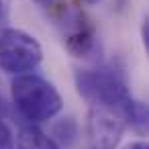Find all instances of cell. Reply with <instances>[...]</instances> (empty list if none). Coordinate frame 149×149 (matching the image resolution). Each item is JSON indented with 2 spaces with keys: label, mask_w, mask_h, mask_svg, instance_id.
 Instances as JSON below:
<instances>
[{
  "label": "cell",
  "mask_w": 149,
  "mask_h": 149,
  "mask_svg": "<svg viewBox=\"0 0 149 149\" xmlns=\"http://www.w3.org/2000/svg\"><path fill=\"white\" fill-rule=\"evenodd\" d=\"M37 4H41V6H53V2L55 0H35Z\"/></svg>",
  "instance_id": "11"
},
{
  "label": "cell",
  "mask_w": 149,
  "mask_h": 149,
  "mask_svg": "<svg viewBox=\"0 0 149 149\" xmlns=\"http://www.w3.org/2000/svg\"><path fill=\"white\" fill-rule=\"evenodd\" d=\"M125 118L118 110L102 104H90L88 110V141L92 149H114L125 133Z\"/></svg>",
  "instance_id": "4"
},
{
  "label": "cell",
  "mask_w": 149,
  "mask_h": 149,
  "mask_svg": "<svg viewBox=\"0 0 149 149\" xmlns=\"http://www.w3.org/2000/svg\"><path fill=\"white\" fill-rule=\"evenodd\" d=\"M0 17H2V0H0Z\"/></svg>",
  "instance_id": "13"
},
{
  "label": "cell",
  "mask_w": 149,
  "mask_h": 149,
  "mask_svg": "<svg viewBox=\"0 0 149 149\" xmlns=\"http://www.w3.org/2000/svg\"><path fill=\"white\" fill-rule=\"evenodd\" d=\"M17 145L19 149H59V145L35 125H27L19 131Z\"/></svg>",
  "instance_id": "6"
},
{
  "label": "cell",
  "mask_w": 149,
  "mask_h": 149,
  "mask_svg": "<svg viewBox=\"0 0 149 149\" xmlns=\"http://www.w3.org/2000/svg\"><path fill=\"white\" fill-rule=\"evenodd\" d=\"M0 149H15V139L8 125L0 118Z\"/></svg>",
  "instance_id": "9"
},
{
  "label": "cell",
  "mask_w": 149,
  "mask_h": 149,
  "mask_svg": "<svg viewBox=\"0 0 149 149\" xmlns=\"http://www.w3.org/2000/svg\"><path fill=\"white\" fill-rule=\"evenodd\" d=\"M123 149H147V143L145 141H133V143L125 145Z\"/></svg>",
  "instance_id": "10"
},
{
  "label": "cell",
  "mask_w": 149,
  "mask_h": 149,
  "mask_svg": "<svg viewBox=\"0 0 149 149\" xmlns=\"http://www.w3.org/2000/svg\"><path fill=\"white\" fill-rule=\"evenodd\" d=\"M120 114H123L125 123L131 125L135 131H139V133H145L147 131V106L143 102H139V100H135L131 96L127 100V104L123 106Z\"/></svg>",
  "instance_id": "7"
},
{
  "label": "cell",
  "mask_w": 149,
  "mask_h": 149,
  "mask_svg": "<svg viewBox=\"0 0 149 149\" xmlns=\"http://www.w3.org/2000/svg\"><path fill=\"white\" fill-rule=\"evenodd\" d=\"M76 88L90 104L110 106L118 112L131 98L123 76L114 70H78Z\"/></svg>",
  "instance_id": "2"
},
{
  "label": "cell",
  "mask_w": 149,
  "mask_h": 149,
  "mask_svg": "<svg viewBox=\"0 0 149 149\" xmlns=\"http://www.w3.org/2000/svg\"><path fill=\"white\" fill-rule=\"evenodd\" d=\"M61 33L65 49L74 57H90L96 47V27L84 10L65 8L61 15Z\"/></svg>",
  "instance_id": "5"
},
{
  "label": "cell",
  "mask_w": 149,
  "mask_h": 149,
  "mask_svg": "<svg viewBox=\"0 0 149 149\" xmlns=\"http://www.w3.org/2000/svg\"><path fill=\"white\" fill-rule=\"evenodd\" d=\"M57 145L61 147H70L76 143L78 139V123L72 118V116H65L61 120H57L53 125V137H51Z\"/></svg>",
  "instance_id": "8"
},
{
  "label": "cell",
  "mask_w": 149,
  "mask_h": 149,
  "mask_svg": "<svg viewBox=\"0 0 149 149\" xmlns=\"http://www.w3.org/2000/svg\"><path fill=\"white\" fill-rule=\"evenodd\" d=\"M41 59L43 49L33 35L21 29H4L0 33V70L21 76L35 70Z\"/></svg>",
  "instance_id": "3"
},
{
  "label": "cell",
  "mask_w": 149,
  "mask_h": 149,
  "mask_svg": "<svg viewBox=\"0 0 149 149\" xmlns=\"http://www.w3.org/2000/svg\"><path fill=\"white\" fill-rule=\"evenodd\" d=\"M86 2H90V4H96V2H100V0H86Z\"/></svg>",
  "instance_id": "12"
},
{
  "label": "cell",
  "mask_w": 149,
  "mask_h": 149,
  "mask_svg": "<svg viewBox=\"0 0 149 149\" xmlns=\"http://www.w3.org/2000/svg\"><path fill=\"white\" fill-rule=\"evenodd\" d=\"M10 90H13V102L17 110L27 120H33V123L53 118L63 106V100L55 90V86L35 74L17 76L13 80Z\"/></svg>",
  "instance_id": "1"
}]
</instances>
